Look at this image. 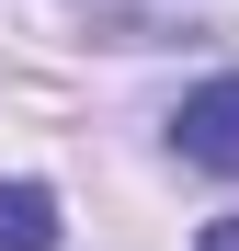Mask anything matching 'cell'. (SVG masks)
I'll return each instance as SVG.
<instances>
[{"label":"cell","mask_w":239,"mask_h":251,"mask_svg":"<svg viewBox=\"0 0 239 251\" xmlns=\"http://www.w3.org/2000/svg\"><path fill=\"white\" fill-rule=\"evenodd\" d=\"M194 251H239V217H217V228H205V240H194Z\"/></svg>","instance_id":"3957f363"},{"label":"cell","mask_w":239,"mask_h":251,"mask_svg":"<svg viewBox=\"0 0 239 251\" xmlns=\"http://www.w3.org/2000/svg\"><path fill=\"white\" fill-rule=\"evenodd\" d=\"M171 137H182V160H205V172H228V183H239V80H205V92H182Z\"/></svg>","instance_id":"6da1fadb"},{"label":"cell","mask_w":239,"mask_h":251,"mask_svg":"<svg viewBox=\"0 0 239 251\" xmlns=\"http://www.w3.org/2000/svg\"><path fill=\"white\" fill-rule=\"evenodd\" d=\"M0 251H57V194L46 183H0Z\"/></svg>","instance_id":"7a4b0ae2"}]
</instances>
